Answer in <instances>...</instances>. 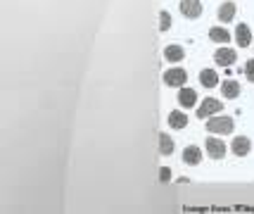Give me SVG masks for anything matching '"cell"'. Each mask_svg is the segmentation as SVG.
<instances>
[{"instance_id": "cell-16", "label": "cell", "mask_w": 254, "mask_h": 214, "mask_svg": "<svg viewBox=\"0 0 254 214\" xmlns=\"http://www.w3.org/2000/svg\"><path fill=\"white\" fill-rule=\"evenodd\" d=\"M174 152V138L169 134H159V155H171Z\"/></svg>"}, {"instance_id": "cell-12", "label": "cell", "mask_w": 254, "mask_h": 214, "mask_svg": "<svg viewBox=\"0 0 254 214\" xmlns=\"http://www.w3.org/2000/svg\"><path fill=\"white\" fill-rule=\"evenodd\" d=\"M221 93L228 98V100H235V98L240 95V83H238V81H233V79L223 81V83H221Z\"/></svg>"}, {"instance_id": "cell-14", "label": "cell", "mask_w": 254, "mask_h": 214, "mask_svg": "<svg viewBox=\"0 0 254 214\" xmlns=\"http://www.w3.org/2000/svg\"><path fill=\"white\" fill-rule=\"evenodd\" d=\"M169 126L171 129H186L188 126V114H183L181 110H174L169 114Z\"/></svg>"}, {"instance_id": "cell-8", "label": "cell", "mask_w": 254, "mask_h": 214, "mask_svg": "<svg viewBox=\"0 0 254 214\" xmlns=\"http://www.w3.org/2000/svg\"><path fill=\"white\" fill-rule=\"evenodd\" d=\"M178 105H181L183 110L195 107V105H197V93H195L192 88H186V86H183V88L178 90Z\"/></svg>"}, {"instance_id": "cell-18", "label": "cell", "mask_w": 254, "mask_h": 214, "mask_svg": "<svg viewBox=\"0 0 254 214\" xmlns=\"http://www.w3.org/2000/svg\"><path fill=\"white\" fill-rule=\"evenodd\" d=\"M171 29V14L166 10L159 12V31H169Z\"/></svg>"}, {"instance_id": "cell-15", "label": "cell", "mask_w": 254, "mask_h": 214, "mask_svg": "<svg viewBox=\"0 0 254 214\" xmlns=\"http://www.w3.org/2000/svg\"><path fill=\"white\" fill-rule=\"evenodd\" d=\"M164 57L169 62H181L183 57H186V50L181 48V45H166L164 48Z\"/></svg>"}, {"instance_id": "cell-7", "label": "cell", "mask_w": 254, "mask_h": 214, "mask_svg": "<svg viewBox=\"0 0 254 214\" xmlns=\"http://www.w3.org/2000/svg\"><path fill=\"white\" fill-rule=\"evenodd\" d=\"M204 147H207L211 159H223V155H226V143L221 138H207V145Z\"/></svg>"}, {"instance_id": "cell-3", "label": "cell", "mask_w": 254, "mask_h": 214, "mask_svg": "<svg viewBox=\"0 0 254 214\" xmlns=\"http://www.w3.org/2000/svg\"><path fill=\"white\" fill-rule=\"evenodd\" d=\"M221 110H223L221 100H216V98H207V100L197 107V117L199 119H207L209 114H216V112H221Z\"/></svg>"}, {"instance_id": "cell-2", "label": "cell", "mask_w": 254, "mask_h": 214, "mask_svg": "<svg viewBox=\"0 0 254 214\" xmlns=\"http://www.w3.org/2000/svg\"><path fill=\"white\" fill-rule=\"evenodd\" d=\"M233 126H235V122L231 117H211L207 122V131H211V134H231Z\"/></svg>"}, {"instance_id": "cell-4", "label": "cell", "mask_w": 254, "mask_h": 214, "mask_svg": "<svg viewBox=\"0 0 254 214\" xmlns=\"http://www.w3.org/2000/svg\"><path fill=\"white\" fill-rule=\"evenodd\" d=\"M235 60H238V53L231 50V48H219V50L214 53V62H216L219 67H233Z\"/></svg>"}, {"instance_id": "cell-19", "label": "cell", "mask_w": 254, "mask_h": 214, "mask_svg": "<svg viewBox=\"0 0 254 214\" xmlns=\"http://www.w3.org/2000/svg\"><path fill=\"white\" fill-rule=\"evenodd\" d=\"M245 76H247V81H254V60H247V65H245Z\"/></svg>"}, {"instance_id": "cell-17", "label": "cell", "mask_w": 254, "mask_h": 214, "mask_svg": "<svg viewBox=\"0 0 254 214\" xmlns=\"http://www.w3.org/2000/svg\"><path fill=\"white\" fill-rule=\"evenodd\" d=\"M209 38L216 41V43H228V41H231V34H228L223 26H214V29H209Z\"/></svg>"}, {"instance_id": "cell-10", "label": "cell", "mask_w": 254, "mask_h": 214, "mask_svg": "<svg viewBox=\"0 0 254 214\" xmlns=\"http://www.w3.org/2000/svg\"><path fill=\"white\" fill-rule=\"evenodd\" d=\"M183 162L190 164V167L199 164V162H202V150H199L197 145H188L186 150H183Z\"/></svg>"}, {"instance_id": "cell-6", "label": "cell", "mask_w": 254, "mask_h": 214, "mask_svg": "<svg viewBox=\"0 0 254 214\" xmlns=\"http://www.w3.org/2000/svg\"><path fill=\"white\" fill-rule=\"evenodd\" d=\"M181 14L188 19H197L202 14V2L199 0H181Z\"/></svg>"}, {"instance_id": "cell-9", "label": "cell", "mask_w": 254, "mask_h": 214, "mask_svg": "<svg viewBox=\"0 0 254 214\" xmlns=\"http://www.w3.org/2000/svg\"><path fill=\"white\" fill-rule=\"evenodd\" d=\"M235 43L240 45V48H247V45L252 43V31H250L247 24H238L235 26Z\"/></svg>"}, {"instance_id": "cell-20", "label": "cell", "mask_w": 254, "mask_h": 214, "mask_svg": "<svg viewBox=\"0 0 254 214\" xmlns=\"http://www.w3.org/2000/svg\"><path fill=\"white\" fill-rule=\"evenodd\" d=\"M159 181H162V183H169V181H171V169H169V167H162V169H159Z\"/></svg>"}, {"instance_id": "cell-11", "label": "cell", "mask_w": 254, "mask_h": 214, "mask_svg": "<svg viewBox=\"0 0 254 214\" xmlns=\"http://www.w3.org/2000/svg\"><path fill=\"white\" fill-rule=\"evenodd\" d=\"M199 83L204 88H214V86H219V74L214 69H202L199 71Z\"/></svg>"}, {"instance_id": "cell-13", "label": "cell", "mask_w": 254, "mask_h": 214, "mask_svg": "<svg viewBox=\"0 0 254 214\" xmlns=\"http://www.w3.org/2000/svg\"><path fill=\"white\" fill-rule=\"evenodd\" d=\"M216 17H219V22H223V24H228L235 17V2H223L221 7H219V12H216Z\"/></svg>"}, {"instance_id": "cell-1", "label": "cell", "mask_w": 254, "mask_h": 214, "mask_svg": "<svg viewBox=\"0 0 254 214\" xmlns=\"http://www.w3.org/2000/svg\"><path fill=\"white\" fill-rule=\"evenodd\" d=\"M186 81H188V71L186 69L174 67V69H169V71H164V83L171 86V88H183Z\"/></svg>"}, {"instance_id": "cell-5", "label": "cell", "mask_w": 254, "mask_h": 214, "mask_svg": "<svg viewBox=\"0 0 254 214\" xmlns=\"http://www.w3.org/2000/svg\"><path fill=\"white\" fill-rule=\"evenodd\" d=\"M231 150L238 155V157H247L250 150H252V141H250L247 136H235L233 143H231Z\"/></svg>"}]
</instances>
